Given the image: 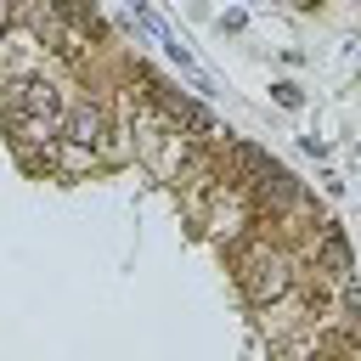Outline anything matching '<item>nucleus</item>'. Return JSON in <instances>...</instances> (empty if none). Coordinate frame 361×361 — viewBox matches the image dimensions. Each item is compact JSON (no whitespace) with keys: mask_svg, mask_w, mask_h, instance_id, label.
<instances>
[{"mask_svg":"<svg viewBox=\"0 0 361 361\" xmlns=\"http://www.w3.org/2000/svg\"><path fill=\"white\" fill-rule=\"evenodd\" d=\"M56 113H62V96H56V85H45V79L11 85V96H6V118H11L17 130H28V135H51Z\"/></svg>","mask_w":361,"mask_h":361,"instance_id":"obj_1","label":"nucleus"},{"mask_svg":"<svg viewBox=\"0 0 361 361\" xmlns=\"http://www.w3.org/2000/svg\"><path fill=\"white\" fill-rule=\"evenodd\" d=\"M96 135H102V113H96V107H79V113H73V141L90 147Z\"/></svg>","mask_w":361,"mask_h":361,"instance_id":"obj_2","label":"nucleus"},{"mask_svg":"<svg viewBox=\"0 0 361 361\" xmlns=\"http://www.w3.org/2000/svg\"><path fill=\"white\" fill-rule=\"evenodd\" d=\"M322 254H327V265H333V271H350V248H344V237H338V231H327Z\"/></svg>","mask_w":361,"mask_h":361,"instance_id":"obj_3","label":"nucleus"},{"mask_svg":"<svg viewBox=\"0 0 361 361\" xmlns=\"http://www.w3.org/2000/svg\"><path fill=\"white\" fill-rule=\"evenodd\" d=\"M51 6H56V11H79V0H51Z\"/></svg>","mask_w":361,"mask_h":361,"instance_id":"obj_4","label":"nucleus"},{"mask_svg":"<svg viewBox=\"0 0 361 361\" xmlns=\"http://www.w3.org/2000/svg\"><path fill=\"white\" fill-rule=\"evenodd\" d=\"M293 6H316V0H293Z\"/></svg>","mask_w":361,"mask_h":361,"instance_id":"obj_5","label":"nucleus"},{"mask_svg":"<svg viewBox=\"0 0 361 361\" xmlns=\"http://www.w3.org/2000/svg\"><path fill=\"white\" fill-rule=\"evenodd\" d=\"M0 28H6V6H0Z\"/></svg>","mask_w":361,"mask_h":361,"instance_id":"obj_6","label":"nucleus"}]
</instances>
